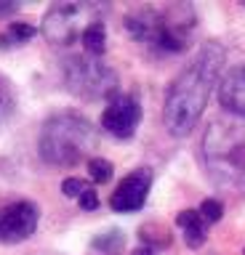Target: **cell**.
I'll return each mask as SVG.
<instances>
[{
  "mask_svg": "<svg viewBox=\"0 0 245 255\" xmlns=\"http://www.w3.org/2000/svg\"><path fill=\"white\" fill-rule=\"evenodd\" d=\"M221 64H224V48L219 43H205L195 61L171 83L163 107V120L171 135L184 138L200 123L211 91L219 80Z\"/></svg>",
  "mask_w": 245,
  "mask_h": 255,
  "instance_id": "obj_1",
  "label": "cell"
},
{
  "mask_svg": "<svg viewBox=\"0 0 245 255\" xmlns=\"http://www.w3.org/2000/svg\"><path fill=\"white\" fill-rule=\"evenodd\" d=\"M96 130L93 125L77 112H59L48 117L40 128L37 151L48 165L56 167H72L80 159H85L88 151L96 149Z\"/></svg>",
  "mask_w": 245,
  "mask_h": 255,
  "instance_id": "obj_2",
  "label": "cell"
},
{
  "mask_svg": "<svg viewBox=\"0 0 245 255\" xmlns=\"http://www.w3.org/2000/svg\"><path fill=\"white\" fill-rule=\"evenodd\" d=\"M125 29L133 40L163 53H181L187 51L189 32L195 29V11L189 5H171L165 11L139 8L125 19Z\"/></svg>",
  "mask_w": 245,
  "mask_h": 255,
  "instance_id": "obj_3",
  "label": "cell"
},
{
  "mask_svg": "<svg viewBox=\"0 0 245 255\" xmlns=\"http://www.w3.org/2000/svg\"><path fill=\"white\" fill-rule=\"evenodd\" d=\"M203 162L216 186L232 194L245 191V128L211 123L203 138Z\"/></svg>",
  "mask_w": 245,
  "mask_h": 255,
  "instance_id": "obj_4",
  "label": "cell"
},
{
  "mask_svg": "<svg viewBox=\"0 0 245 255\" xmlns=\"http://www.w3.org/2000/svg\"><path fill=\"white\" fill-rule=\"evenodd\" d=\"M64 83L75 96L85 101H99L117 91V75L93 56H69L64 61Z\"/></svg>",
  "mask_w": 245,
  "mask_h": 255,
  "instance_id": "obj_5",
  "label": "cell"
},
{
  "mask_svg": "<svg viewBox=\"0 0 245 255\" xmlns=\"http://www.w3.org/2000/svg\"><path fill=\"white\" fill-rule=\"evenodd\" d=\"M93 13H96V5L91 3H59L45 13L43 35L56 45H69L75 37L83 35L85 27L99 21Z\"/></svg>",
  "mask_w": 245,
  "mask_h": 255,
  "instance_id": "obj_6",
  "label": "cell"
},
{
  "mask_svg": "<svg viewBox=\"0 0 245 255\" xmlns=\"http://www.w3.org/2000/svg\"><path fill=\"white\" fill-rule=\"evenodd\" d=\"M37 218H40L37 205L27 202V199H19V202L0 207V242L16 245V242L29 239L37 229Z\"/></svg>",
  "mask_w": 245,
  "mask_h": 255,
  "instance_id": "obj_7",
  "label": "cell"
},
{
  "mask_svg": "<svg viewBox=\"0 0 245 255\" xmlns=\"http://www.w3.org/2000/svg\"><path fill=\"white\" fill-rule=\"evenodd\" d=\"M141 123V107L133 96H112L101 112V128L115 138H131Z\"/></svg>",
  "mask_w": 245,
  "mask_h": 255,
  "instance_id": "obj_8",
  "label": "cell"
},
{
  "mask_svg": "<svg viewBox=\"0 0 245 255\" xmlns=\"http://www.w3.org/2000/svg\"><path fill=\"white\" fill-rule=\"evenodd\" d=\"M149 186H152V170L149 167H139V170L128 173L117 183V189L109 197V207L115 213H136L144 207Z\"/></svg>",
  "mask_w": 245,
  "mask_h": 255,
  "instance_id": "obj_9",
  "label": "cell"
},
{
  "mask_svg": "<svg viewBox=\"0 0 245 255\" xmlns=\"http://www.w3.org/2000/svg\"><path fill=\"white\" fill-rule=\"evenodd\" d=\"M219 101L229 115L245 120V67L229 69L219 85Z\"/></svg>",
  "mask_w": 245,
  "mask_h": 255,
  "instance_id": "obj_10",
  "label": "cell"
},
{
  "mask_svg": "<svg viewBox=\"0 0 245 255\" xmlns=\"http://www.w3.org/2000/svg\"><path fill=\"white\" fill-rule=\"evenodd\" d=\"M176 223H179V229L184 231V242H187V247L197 250V247L205 245L208 234H205V221H203L200 210H181V213L176 215Z\"/></svg>",
  "mask_w": 245,
  "mask_h": 255,
  "instance_id": "obj_11",
  "label": "cell"
},
{
  "mask_svg": "<svg viewBox=\"0 0 245 255\" xmlns=\"http://www.w3.org/2000/svg\"><path fill=\"white\" fill-rule=\"evenodd\" d=\"M80 43L85 48V53L93 56V59H99V56L107 51V29H104V21H93L91 27H85L83 35H80Z\"/></svg>",
  "mask_w": 245,
  "mask_h": 255,
  "instance_id": "obj_12",
  "label": "cell"
},
{
  "mask_svg": "<svg viewBox=\"0 0 245 255\" xmlns=\"http://www.w3.org/2000/svg\"><path fill=\"white\" fill-rule=\"evenodd\" d=\"M35 35V27L27 21H13L8 24V29L0 35V48H13V45H21L27 43V40H32Z\"/></svg>",
  "mask_w": 245,
  "mask_h": 255,
  "instance_id": "obj_13",
  "label": "cell"
},
{
  "mask_svg": "<svg viewBox=\"0 0 245 255\" xmlns=\"http://www.w3.org/2000/svg\"><path fill=\"white\" fill-rule=\"evenodd\" d=\"M112 162L109 159H101V157H91L88 159V175L93 183H107L109 178H112Z\"/></svg>",
  "mask_w": 245,
  "mask_h": 255,
  "instance_id": "obj_14",
  "label": "cell"
},
{
  "mask_svg": "<svg viewBox=\"0 0 245 255\" xmlns=\"http://www.w3.org/2000/svg\"><path fill=\"white\" fill-rule=\"evenodd\" d=\"M139 237H141V242H147L149 247H152V250H155V245H157V247H165V245L171 242L168 231H165L163 226H155V223H149V226H141Z\"/></svg>",
  "mask_w": 245,
  "mask_h": 255,
  "instance_id": "obj_15",
  "label": "cell"
},
{
  "mask_svg": "<svg viewBox=\"0 0 245 255\" xmlns=\"http://www.w3.org/2000/svg\"><path fill=\"white\" fill-rule=\"evenodd\" d=\"M93 247L96 250H101V253H115V250H120L123 247V231H104L101 237H96L93 239Z\"/></svg>",
  "mask_w": 245,
  "mask_h": 255,
  "instance_id": "obj_16",
  "label": "cell"
},
{
  "mask_svg": "<svg viewBox=\"0 0 245 255\" xmlns=\"http://www.w3.org/2000/svg\"><path fill=\"white\" fill-rule=\"evenodd\" d=\"M200 215H203L205 223H216V221H221V215H224V205H221L219 199H203Z\"/></svg>",
  "mask_w": 245,
  "mask_h": 255,
  "instance_id": "obj_17",
  "label": "cell"
},
{
  "mask_svg": "<svg viewBox=\"0 0 245 255\" xmlns=\"http://www.w3.org/2000/svg\"><path fill=\"white\" fill-rule=\"evenodd\" d=\"M11 112H13V93H11L8 83L0 80V125L11 117Z\"/></svg>",
  "mask_w": 245,
  "mask_h": 255,
  "instance_id": "obj_18",
  "label": "cell"
},
{
  "mask_svg": "<svg viewBox=\"0 0 245 255\" xmlns=\"http://www.w3.org/2000/svg\"><path fill=\"white\" fill-rule=\"evenodd\" d=\"M85 189L88 186H85V181H80V178H64L61 181V194L64 197H80Z\"/></svg>",
  "mask_w": 245,
  "mask_h": 255,
  "instance_id": "obj_19",
  "label": "cell"
},
{
  "mask_svg": "<svg viewBox=\"0 0 245 255\" xmlns=\"http://www.w3.org/2000/svg\"><path fill=\"white\" fill-rule=\"evenodd\" d=\"M77 202H80L83 210H88V213H91V210H96V207H99V194H96V191H93V189L88 186V189H85L80 197H77Z\"/></svg>",
  "mask_w": 245,
  "mask_h": 255,
  "instance_id": "obj_20",
  "label": "cell"
},
{
  "mask_svg": "<svg viewBox=\"0 0 245 255\" xmlns=\"http://www.w3.org/2000/svg\"><path fill=\"white\" fill-rule=\"evenodd\" d=\"M19 11V3H0V19L8 13H16Z\"/></svg>",
  "mask_w": 245,
  "mask_h": 255,
  "instance_id": "obj_21",
  "label": "cell"
},
{
  "mask_svg": "<svg viewBox=\"0 0 245 255\" xmlns=\"http://www.w3.org/2000/svg\"><path fill=\"white\" fill-rule=\"evenodd\" d=\"M131 255H155V250L152 247H139V250H133Z\"/></svg>",
  "mask_w": 245,
  "mask_h": 255,
  "instance_id": "obj_22",
  "label": "cell"
}]
</instances>
